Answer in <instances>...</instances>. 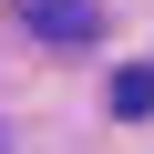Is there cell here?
Returning a JSON list of instances; mask_svg holds the SVG:
<instances>
[{
  "instance_id": "cell-1",
  "label": "cell",
  "mask_w": 154,
  "mask_h": 154,
  "mask_svg": "<svg viewBox=\"0 0 154 154\" xmlns=\"http://www.w3.org/2000/svg\"><path fill=\"white\" fill-rule=\"evenodd\" d=\"M31 21H41V41H82L93 31V0H31Z\"/></svg>"
},
{
  "instance_id": "cell-2",
  "label": "cell",
  "mask_w": 154,
  "mask_h": 154,
  "mask_svg": "<svg viewBox=\"0 0 154 154\" xmlns=\"http://www.w3.org/2000/svg\"><path fill=\"white\" fill-rule=\"evenodd\" d=\"M113 113H123V123L154 113V62H123V72H113Z\"/></svg>"
}]
</instances>
